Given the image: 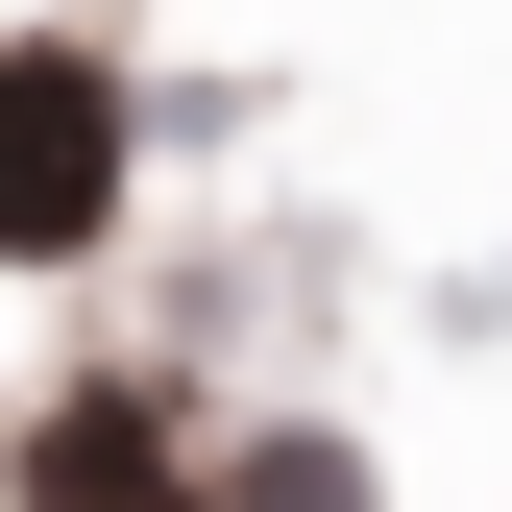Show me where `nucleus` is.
<instances>
[{
    "instance_id": "f257e3e1",
    "label": "nucleus",
    "mask_w": 512,
    "mask_h": 512,
    "mask_svg": "<svg viewBox=\"0 0 512 512\" xmlns=\"http://www.w3.org/2000/svg\"><path fill=\"white\" fill-rule=\"evenodd\" d=\"M122 220V74L98 49H0V269H74Z\"/></svg>"
},
{
    "instance_id": "f03ea898",
    "label": "nucleus",
    "mask_w": 512,
    "mask_h": 512,
    "mask_svg": "<svg viewBox=\"0 0 512 512\" xmlns=\"http://www.w3.org/2000/svg\"><path fill=\"white\" fill-rule=\"evenodd\" d=\"M25 512H196V464H171L147 391H74V415L25 439Z\"/></svg>"
},
{
    "instance_id": "7ed1b4c3",
    "label": "nucleus",
    "mask_w": 512,
    "mask_h": 512,
    "mask_svg": "<svg viewBox=\"0 0 512 512\" xmlns=\"http://www.w3.org/2000/svg\"><path fill=\"white\" fill-rule=\"evenodd\" d=\"M220 512H366V464H342V439H244V488Z\"/></svg>"
}]
</instances>
